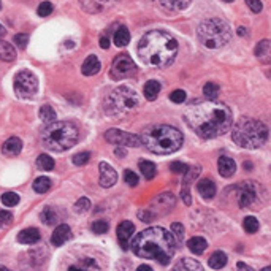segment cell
Wrapping results in <instances>:
<instances>
[{
    "mask_svg": "<svg viewBox=\"0 0 271 271\" xmlns=\"http://www.w3.org/2000/svg\"><path fill=\"white\" fill-rule=\"evenodd\" d=\"M184 121L200 138L212 140L230 130L233 116L225 103L206 99L190 103L184 111Z\"/></svg>",
    "mask_w": 271,
    "mask_h": 271,
    "instance_id": "6da1fadb",
    "label": "cell"
},
{
    "mask_svg": "<svg viewBox=\"0 0 271 271\" xmlns=\"http://www.w3.org/2000/svg\"><path fill=\"white\" fill-rule=\"evenodd\" d=\"M176 240L168 230L162 227H149L133 238L130 248L141 259L156 260L160 265H168L176 252Z\"/></svg>",
    "mask_w": 271,
    "mask_h": 271,
    "instance_id": "7a4b0ae2",
    "label": "cell"
},
{
    "mask_svg": "<svg viewBox=\"0 0 271 271\" xmlns=\"http://www.w3.org/2000/svg\"><path fill=\"white\" fill-rule=\"evenodd\" d=\"M138 56L147 67L165 68L176 59L178 42L165 30H149L138 43Z\"/></svg>",
    "mask_w": 271,
    "mask_h": 271,
    "instance_id": "3957f363",
    "label": "cell"
},
{
    "mask_svg": "<svg viewBox=\"0 0 271 271\" xmlns=\"http://www.w3.org/2000/svg\"><path fill=\"white\" fill-rule=\"evenodd\" d=\"M140 138L141 145L147 151H151L152 154H160V156L176 152L184 141L183 133L178 128L167 124H157L145 128Z\"/></svg>",
    "mask_w": 271,
    "mask_h": 271,
    "instance_id": "277c9868",
    "label": "cell"
},
{
    "mask_svg": "<svg viewBox=\"0 0 271 271\" xmlns=\"http://www.w3.org/2000/svg\"><path fill=\"white\" fill-rule=\"evenodd\" d=\"M78 127L70 121H54L42 130V143L53 152H63L78 141Z\"/></svg>",
    "mask_w": 271,
    "mask_h": 271,
    "instance_id": "5b68a950",
    "label": "cell"
},
{
    "mask_svg": "<svg viewBox=\"0 0 271 271\" xmlns=\"http://www.w3.org/2000/svg\"><path fill=\"white\" fill-rule=\"evenodd\" d=\"M231 138L244 149H257L267 143L268 128L262 121L252 118H241L231 128Z\"/></svg>",
    "mask_w": 271,
    "mask_h": 271,
    "instance_id": "8992f818",
    "label": "cell"
},
{
    "mask_svg": "<svg viewBox=\"0 0 271 271\" xmlns=\"http://www.w3.org/2000/svg\"><path fill=\"white\" fill-rule=\"evenodd\" d=\"M197 35L203 46L209 49H217L225 46L230 42L231 30H230V25L224 19L211 18L198 25Z\"/></svg>",
    "mask_w": 271,
    "mask_h": 271,
    "instance_id": "52a82bcc",
    "label": "cell"
},
{
    "mask_svg": "<svg viewBox=\"0 0 271 271\" xmlns=\"http://www.w3.org/2000/svg\"><path fill=\"white\" fill-rule=\"evenodd\" d=\"M138 94L128 86H119L106 95L103 109L108 116H121L138 105Z\"/></svg>",
    "mask_w": 271,
    "mask_h": 271,
    "instance_id": "ba28073f",
    "label": "cell"
},
{
    "mask_svg": "<svg viewBox=\"0 0 271 271\" xmlns=\"http://www.w3.org/2000/svg\"><path fill=\"white\" fill-rule=\"evenodd\" d=\"M265 202V190L255 181H244L238 187V205L244 209H260Z\"/></svg>",
    "mask_w": 271,
    "mask_h": 271,
    "instance_id": "9c48e42d",
    "label": "cell"
},
{
    "mask_svg": "<svg viewBox=\"0 0 271 271\" xmlns=\"http://www.w3.org/2000/svg\"><path fill=\"white\" fill-rule=\"evenodd\" d=\"M13 87L19 99H32L38 90V80L29 70H22L15 76Z\"/></svg>",
    "mask_w": 271,
    "mask_h": 271,
    "instance_id": "30bf717a",
    "label": "cell"
},
{
    "mask_svg": "<svg viewBox=\"0 0 271 271\" xmlns=\"http://www.w3.org/2000/svg\"><path fill=\"white\" fill-rule=\"evenodd\" d=\"M135 73H137V65H135V62L132 61L130 56L122 53L114 57V61L111 63V72H109L113 80L130 78Z\"/></svg>",
    "mask_w": 271,
    "mask_h": 271,
    "instance_id": "8fae6325",
    "label": "cell"
},
{
    "mask_svg": "<svg viewBox=\"0 0 271 271\" xmlns=\"http://www.w3.org/2000/svg\"><path fill=\"white\" fill-rule=\"evenodd\" d=\"M105 140L109 145H118V146H130V147L141 146V138L138 135L119 130V128H109L105 133Z\"/></svg>",
    "mask_w": 271,
    "mask_h": 271,
    "instance_id": "7c38bea8",
    "label": "cell"
},
{
    "mask_svg": "<svg viewBox=\"0 0 271 271\" xmlns=\"http://www.w3.org/2000/svg\"><path fill=\"white\" fill-rule=\"evenodd\" d=\"M175 197H173V193L170 192H165V193H160L156 198L151 202V206L147 209H149L154 217L157 216H162V214H167L168 211H171V208L175 206Z\"/></svg>",
    "mask_w": 271,
    "mask_h": 271,
    "instance_id": "4fadbf2b",
    "label": "cell"
},
{
    "mask_svg": "<svg viewBox=\"0 0 271 271\" xmlns=\"http://www.w3.org/2000/svg\"><path fill=\"white\" fill-rule=\"evenodd\" d=\"M99 170H100V186L102 187H113L118 183V173H116V170L109 164L100 162Z\"/></svg>",
    "mask_w": 271,
    "mask_h": 271,
    "instance_id": "5bb4252c",
    "label": "cell"
},
{
    "mask_svg": "<svg viewBox=\"0 0 271 271\" xmlns=\"http://www.w3.org/2000/svg\"><path fill=\"white\" fill-rule=\"evenodd\" d=\"M133 231H135V225L130 221H124L118 225V240L124 250H127L128 246H130V238L133 235Z\"/></svg>",
    "mask_w": 271,
    "mask_h": 271,
    "instance_id": "9a60e30c",
    "label": "cell"
},
{
    "mask_svg": "<svg viewBox=\"0 0 271 271\" xmlns=\"http://www.w3.org/2000/svg\"><path fill=\"white\" fill-rule=\"evenodd\" d=\"M70 238H72V230L67 224H61L57 225L53 236H51V243H53V246H62Z\"/></svg>",
    "mask_w": 271,
    "mask_h": 271,
    "instance_id": "2e32d148",
    "label": "cell"
},
{
    "mask_svg": "<svg viewBox=\"0 0 271 271\" xmlns=\"http://www.w3.org/2000/svg\"><path fill=\"white\" fill-rule=\"evenodd\" d=\"M254 54L257 59H259L262 63H265V65L271 63V40H262L257 43Z\"/></svg>",
    "mask_w": 271,
    "mask_h": 271,
    "instance_id": "e0dca14e",
    "label": "cell"
},
{
    "mask_svg": "<svg viewBox=\"0 0 271 271\" xmlns=\"http://www.w3.org/2000/svg\"><path fill=\"white\" fill-rule=\"evenodd\" d=\"M217 168H219V173H221V176L231 178L236 171V164L231 157L222 156V157H219V160H217Z\"/></svg>",
    "mask_w": 271,
    "mask_h": 271,
    "instance_id": "ac0fdd59",
    "label": "cell"
},
{
    "mask_svg": "<svg viewBox=\"0 0 271 271\" xmlns=\"http://www.w3.org/2000/svg\"><path fill=\"white\" fill-rule=\"evenodd\" d=\"M22 151V141L18 137H11L2 145V152L8 157H16Z\"/></svg>",
    "mask_w": 271,
    "mask_h": 271,
    "instance_id": "d6986e66",
    "label": "cell"
},
{
    "mask_svg": "<svg viewBox=\"0 0 271 271\" xmlns=\"http://www.w3.org/2000/svg\"><path fill=\"white\" fill-rule=\"evenodd\" d=\"M100 61H99V57L97 56H89L87 59L83 62V65H81V72L84 76H92V75H97L100 72Z\"/></svg>",
    "mask_w": 271,
    "mask_h": 271,
    "instance_id": "ffe728a7",
    "label": "cell"
},
{
    "mask_svg": "<svg viewBox=\"0 0 271 271\" xmlns=\"http://www.w3.org/2000/svg\"><path fill=\"white\" fill-rule=\"evenodd\" d=\"M197 190L205 200H211L216 195V184L211 179H202L197 184Z\"/></svg>",
    "mask_w": 271,
    "mask_h": 271,
    "instance_id": "44dd1931",
    "label": "cell"
},
{
    "mask_svg": "<svg viewBox=\"0 0 271 271\" xmlns=\"http://www.w3.org/2000/svg\"><path fill=\"white\" fill-rule=\"evenodd\" d=\"M40 231H38V229H25L22 231H19L18 235V241L21 244H35L40 241Z\"/></svg>",
    "mask_w": 271,
    "mask_h": 271,
    "instance_id": "7402d4cb",
    "label": "cell"
},
{
    "mask_svg": "<svg viewBox=\"0 0 271 271\" xmlns=\"http://www.w3.org/2000/svg\"><path fill=\"white\" fill-rule=\"evenodd\" d=\"M190 2L192 0H160V5H162V8L167 11L178 13V11L186 10L187 6L190 5Z\"/></svg>",
    "mask_w": 271,
    "mask_h": 271,
    "instance_id": "603a6c76",
    "label": "cell"
},
{
    "mask_svg": "<svg viewBox=\"0 0 271 271\" xmlns=\"http://www.w3.org/2000/svg\"><path fill=\"white\" fill-rule=\"evenodd\" d=\"M160 89H162V86H160V83L156 81V80H149L145 84V89H143V94L146 97V100L149 102H154L157 99V95L160 94Z\"/></svg>",
    "mask_w": 271,
    "mask_h": 271,
    "instance_id": "cb8c5ba5",
    "label": "cell"
},
{
    "mask_svg": "<svg viewBox=\"0 0 271 271\" xmlns=\"http://www.w3.org/2000/svg\"><path fill=\"white\" fill-rule=\"evenodd\" d=\"M187 248H189L190 252L198 255V254L205 252L206 248H208V243H206V240H205V238H202V236H193V238H190L189 241H187Z\"/></svg>",
    "mask_w": 271,
    "mask_h": 271,
    "instance_id": "d4e9b609",
    "label": "cell"
},
{
    "mask_svg": "<svg viewBox=\"0 0 271 271\" xmlns=\"http://www.w3.org/2000/svg\"><path fill=\"white\" fill-rule=\"evenodd\" d=\"M16 59V49L13 48V44L0 40V61L11 62Z\"/></svg>",
    "mask_w": 271,
    "mask_h": 271,
    "instance_id": "484cf974",
    "label": "cell"
},
{
    "mask_svg": "<svg viewBox=\"0 0 271 271\" xmlns=\"http://www.w3.org/2000/svg\"><path fill=\"white\" fill-rule=\"evenodd\" d=\"M128 42H130V32L125 27V25H121V27L114 32V44L116 46H127Z\"/></svg>",
    "mask_w": 271,
    "mask_h": 271,
    "instance_id": "4316f807",
    "label": "cell"
},
{
    "mask_svg": "<svg viewBox=\"0 0 271 271\" xmlns=\"http://www.w3.org/2000/svg\"><path fill=\"white\" fill-rule=\"evenodd\" d=\"M106 0H81V6L87 13H99L105 8Z\"/></svg>",
    "mask_w": 271,
    "mask_h": 271,
    "instance_id": "83f0119b",
    "label": "cell"
},
{
    "mask_svg": "<svg viewBox=\"0 0 271 271\" xmlns=\"http://www.w3.org/2000/svg\"><path fill=\"white\" fill-rule=\"evenodd\" d=\"M227 265V255H225L222 250H216L214 254L209 257V267L214 270H221Z\"/></svg>",
    "mask_w": 271,
    "mask_h": 271,
    "instance_id": "f1b7e54d",
    "label": "cell"
},
{
    "mask_svg": "<svg viewBox=\"0 0 271 271\" xmlns=\"http://www.w3.org/2000/svg\"><path fill=\"white\" fill-rule=\"evenodd\" d=\"M138 167H140V170H141V173H143V176L146 179H152L154 176H156V173H157L156 164L149 162V160H140Z\"/></svg>",
    "mask_w": 271,
    "mask_h": 271,
    "instance_id": "f546056e",
    "label": "cell"
},
{
    "mask_svg": "<svg viewBox=\"0 0 271 271\" xmlns=\"http://www.w3.org/2000/svg\"><path fill=\"white\" fill-rule=\"evenodd\" d=\"M37 167L43 171H51L54 170V159L49 157L48 154H40L37 159Z\"/></svg>",
    "mask_w": 271,
    "mask_h": 271,
    "instance_id": "4dcf8cb0",
    "label": "cell"
},
{
    "mask_svg": "<svg viewBox=\"0 0 271 271\" xmlns=\"http://www.w3.org/2000/svg\"><path fill=\"white\" fill-rule=\"evenodd\" d=\"M51 189V179L46 176H40L34 181V190L37 193H46Z\"/></svg>",
    "mask_w": 271,
    "mask_h": 271,
    "instance_id": "1f68e13d",
    "label": "cell"
},
{
    "mask_svg": "<svg viewBox=\"0 0 271 271\" xmlns=\"http://www.w3.org/2000/svg\"><path fill=\"white\" fill-rule=\"evenodd\" d=\"M38 114H40V119L44 124H51V122L56 121V111L49 105H43L40 108V111H38Z\"/></svg>",
    "mask_w": 271,
    "mask_h": 271,
    "instance_id": "d6a6232c",
    "label": "cell"
},
{
    "mask_svg": "<svg viewBox=\"0 0 271 271\" xmlns=\"http://www.w3.org/2000/svg\"><path fill=\"white\" fill-rule=\"evenodd\" d=\"M175 270H190V271L197 270V271H202L203 267L200 265L198 262L192 260V259H183L179 263H176V265H175Z\"/></svg>",
    "mask_w": 271,
    "mask_h": 271,
    "instance_id": "836d02e7",
    "label": "cell"
},
{
    "mask_svg": "<svg viewBox=\"0 0 271 271\" xmlns=\"http://www.w3.org/2000/svg\"><path fill=\"white\" fill-rule=\"evenodd\" d=\"M42 221L43 224H46V225H54L57 222V214H56V211L51 208V206H46L43 211H42Z\"/></svg>",
    "mask_w": 271,
    "mask_h": 271,
    "instance_id": "e575fe53",
    "label": "cell"
},
{
    "mask_svg": "<svg viewBox=\"0 0 271 271\" xmlns=\"http://www.w3.org/2000/svg\"><path fill=\"white\" fill-rule=\"evenodd\" d=\"M219 90H221V87L216 83H206L203 86V94L208 100H216V97L219 95Z\"/></svg>",
    "mask_w": 271,
    "mask_h": 271,
    "instance_id": "d590c367",
    "label": "cell"
},
{
    "mask_svg": "<svg viewBox=\"0 0 271 271\" xmlns=\"http://www.w3.org/2000/svg\"><path fill=\"white\" fill-rule=\"evenodd\" d=\"M243 227L244 230L248 231V233H255L257 230H259V221L254 217V216H248V217H244V221H243Z\"/></svg>",
    "mask_w": 271,
    "mask_h": 271,
    "instance_id": "8d00e7d4",
    "label": "cell"
},
{
    "mask_svg": "<svg viewBox=\"0 0 271 271\" xmlns=\"http://www.w3.org/2000/svg\"><path fill=\"white\" fill-rule=\"evenodd\" d=\"M0 200L5 206H16L19 203V195L15 192H5Z\"/></svg>",
    "mask_w": 271,
    "mask_h": 271,
    "instance_id": "74e56055",
    "label": "cell"
},
{
    "mask_svg": "<svg viewBox=\"0 0 271 271\" xmlns=\"http://www.w3.org/2000/svg\"><path fill=\"white\" fill-rule=\"evenodd\" d=\"M171 235L175 236L176 244H181V243H183V240H184V227L179 222L171 224Z\"/></svg>",
    "mask_w": 271,
    "mask_h": 271,
    "instance_id": "f35d334b",
    "label": "cell"
},
{
    "mask_svg": "<svg viewBox=\"0 0 271 271\" xmlns=\"http://www.w3.org/2000/svg\"><path fill=\"white\" fill-rule=\"evenodd\" d=\"M89 208H90V202L87 198H80L78 202L75 203V206H73V209H75V212L76 214H84V212H87L89 211Z\"/></svg>",
    "mask_w": 271,
    "mask_h": 271,
    "instance_id": "ab89813d",
    "label": "cell"
},
{
    "mask_svg": "<svg viewBox=\"0 0 271 271\" xmlns=\"http://www.w3.org/2000/svg\"><path fill=\"white\" fill-rule=\"evenodd\" d=\"M200 175V167H192V168H187L184 173V186L189 187V184L192 183L193 179Z\"/></svg>",
    "mask_w": 271,
    "mask_h": 271,
    "instance_id": "60d3db41",
    "label": "cell"
},
{
    "mask_svg": "<svg viewBox=\"0 0 271 271\" xmlns=\"http://www.w3.org/2000/svg\"><path fill=\"white\" fill-rule=\"evenodd\" d=\"M108 229H109V224L106 221H103V219H102V221H95L92 224V231H94V233H97V235L106 233Z\"/></svg>",
    "mask_w": 271,
    "mask_h": 271,
    "instance_id": "b9f144b4",
    "label": "cell"
},
{
    "mask_svg": "<svg viewBox=\"0 0 271 271\" xmlns=\"http://www.w3.org/2000/svg\"><path fill=\"white\" fill-rule=\"evenodd\" d=\"M53 3L51 2H42L40 5H38V10H37V13H38V16H42V18H46V16H49L51 13H53Z\"/></svg>",
    "mask_w": 271,
    "mask_h": 271,
    "instance_id": "7bdbcfd3",
    "label": "cell"
},
{
    "mask_svg": "<svg viewBox=\"0 0 271 271\" xmlns=\"http://www.w3.org/2000/svg\"><path fill=\"white\" fill-rule=\"evenodd\" d=\"M11 222H13V214H11V212L0 209V229L8 227V225H11Z\"/></svg>",
    "mask_w": 271,
    "mask_h": 271,
    "instance_id": "ee69618b",
    "label": "cell"
},
{
    "mask_svg": "<svg viewBox=\"0 0 271 271\" xmlns=\"http://www.w3.org/2000/svg\"><path fill=\"white\" fill-rule=\"evenodd\" d=\"M186 99H187V95L183 89H176L170 94V100L173 103H183V102H186Z\"/></svg>",
    "mask_w": 271,
    "mask_h": 271,
    "instance_id": "f6af8a7d",
    "label": "cell"
},
{
    "mask_svg": "<svg viewBox=\"0 0 271 271\" xmlns=\"http://www.w3.org/2000/svg\"><path fill=\"white\" fill-rule=\"evenodd\" d=\"M89 160H90V152H80L73 157V164L81 167V165H86Z\"/></svg>",
    "mask_w": 271,
    "mask_h": 271,
    "instance_id": "bcb514c9",
    "label": "cell"
},
{
    "mask_svg": "<svg viewBox=\"0 0 271 271\" xmlns=\"http://www.w3.org/2000/svg\"><path fill=\"white\" fill-rule=\"evenodd\" d=\"M13 42L16 43L18 48L24 49L25 46H27V43H29V35L27 34H16L15 38H13Z\"/></svg>",
    "mask_w": 271,
    "mask_h": 271,
    "instance_id": "7dc6e473",
    "label": "cell"
},
{
    "mask_svg": "<svg viewBox=\"0 0 271 271\" xmlns=\"http://www.w3.org/2000/svg\"><path fill=\"white\" fill-rule=\"evenodd\" d=\"M81 270V268H95V270H99V265H95V262L92 259H84L81 263H78V265H72L70 267V270Z\"/></svg>",
    "mask_w": 271,
    "mask_h": 271,
    "instance_id": "c3c4849f",
    "label": "cell"
},
{
    "mask_svg": "<svg viewBox=\"0 0 271 271\" xmlns=\"http://www.w3.org/2000/svg\"><path fill=\"white\" fill-rule=\"evenodd\" d=\"M124 179H125V183L128 184V186H130V187H135V186H137L138 184V176L137 175H135V173L132 171V170H125L124 171Z\"/></svg>",
    "mask_w": 271,
    "mask_h": 271,
    "instance_id": "681fc988",
    "label": "cell"
},
{
    "mask_svg": "<svg viewBox=\"0 0 271 271\" xmlns=\"http://www.w3.org/2000/svg\"><path fill=\"white\" fill-rule=\"evenodd\" d=\"M187 168H189V167H187L186 164H181V162H173V164L170 165V170H171L173 173H179V175H184Z\"/></svg>",
    "mask_w": 271,
    "mask_h": 271,
    "instance_id": "f907efd6",
    "label": "cell"
},
{
    "mask_svg": "<svg viewBox=\"0 0 271 271\" xmlns=\"http://www.w3.org/2000/svg\"><path fill=\"white\" fill-rule=\"evenodd\" d=\"M246 3L250 8V11H254V13H260L262 8H263V5H262L260 0H246Z\"/></svg>",
    "mask_w": 271,
    "mask_h": 271,
    "instance_id": "816d5d0a",
    "label": "cell"
},
{
    "mask_svg": "<svg viewBox=\"0 0 271 271\" xmlns=\"http://www.w3.org/2000/svg\"><path fill=\"white\" fill-rule=\"evenodd\" d=\"M181 198H183V202L189 206L192 203V197H190V190H189V187H183V190H181Z\"/></svg>",
    "mask_w": 271,
    "mask_h": 271,
    "instance_id": "f5cc1de1",
    "label": "cell"
},
{
    "mask_svg": "<svg viewBox=\"0 0 271 271\" xmlns=\"http://www.w3.org/2000/svg\"><path fill=\"white\" fill-rule=\"evenodd\" d=\"M138 217L143 219V222H151L154 219V214L149 211V209H145V211H140L138 212Z\"/></svg>",
    "mask_w": 271,
    "mask_h": 271,
    "instance_id": "db71d44e",
    "label": "cell"
},
{
    "mask_svg": "<svg viewBox=\"0 0 271 271\" xmlns=\"http://www.w3.org/2000/svg\"><path fill=\"white\" fill-rule=\"evenodd\" d=\"M100 48L102 49H108L109 48V40H108L106 37H102L100 38Z\"/></svg>",
    "mask_w": 271,
    "mask_h": 271,
    "instance_id": "11a10c76",
    "label": "cell"
},
{
    "mask_svg": "<svg viewBox=\"0 0 271 271\" xmlns=\"http://www.w3.org/2000/svg\"><path fill=\"white\" fill-rule=\"evenodd\" d=\"M114 154H116V156H118V157H125V151L124 149H122V147L121 146H118V147H116V149H114Z\"/></svg>",
    "mask_w": 271,
    "mask_h": 271,
    "instance_id": "9f6ffc18",
    "label": "cell"
},
{
    "mask_svg": "<svg viewBox=\"0 0 271 271\" xmlns=\"http://www.w3.org/2000/svg\"><path fill=\"white\" fill-rule=\"evenodd\" d=\"M236 267L240 268V270H252V268H250V267H248L246 263H243V262H238V265H236Z\"/></svg>",
    "mask_w": 271,
    "mask_h": 271,
    "instance_id": "6f0895ef",
    "label": "cell"
},
{
    "mask_svg": "<svg viewBox=\"0 0 271 271\" xmlns=\"http://www.w3.org/2000/svg\"><path fill=\"white\" fill-rule=\"evenodd\" d=\"M238 35H241V37H246V35H248L246 29H244V27H240V29H238Z\"/></svg>",
    "mask_w": 271,
    "mask_h": 271,
    "instance_id": "680465c9",
    "label": "cell"
},
{
    "mask_svg": "<svg viewBox=\"0 0 271 271\" xmlns=\"http://www.w3.org/2000/svg\"><path fill=\"white\" fill-rule=\"evenodd\" d=\"M152 268L149 267V265H141V267H138V271H151Z\"/></svg>",
    "mask_w": 271,
    "mask_h": 271,
    "instance_id": "91938a15",
    "label": "cell"
},
{
    "mask_svg": "<svg viewBox=\"0 0 271 271\" xmlns=\"http://www.w3.org/2000/svg\"><path fill=\"white\" fill-rule=\"evenodd\" d=\"M5 32H6V30H5V27H3L2 24H0V38H2V37L5 35Z\"/></svg>",
    "mask_w": 271,
    "mask_h": 271,
    "instance_id": "94428289",
    "label": "cell"
},
{
    "mask_svg": "<svg viewBox=\"0 0 271 271\" xmlns=\"http://www.w3.org/2000/svg\"><path fill=\"white\" fill-rule=\"evenodd\" d=\"M222 2H225V3H230V2H233V0H222Z\"/></svg>",
    "mask_w": 271,
    "mask_h": 271,
    "instance_id": "6125c7cd",
    "label": "cell"
},
{
    "mask_svg": "<svg viewBox=\"0 0 271 271\" xmlns=\"http://www.w3.org/2000/svg\"><path fill=\"white\" fill-rule=\"evenodd\" d=\"M0 8H2V2H0Z\"/></svg>",
    "mask_w": 271,
    "mask_h": 271,
    "instance_id": "be15d7a7",
    "label": "cell"
}]
</instances>
